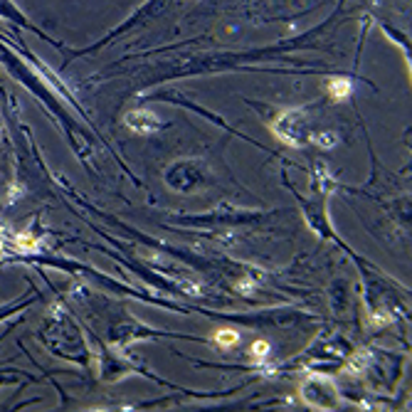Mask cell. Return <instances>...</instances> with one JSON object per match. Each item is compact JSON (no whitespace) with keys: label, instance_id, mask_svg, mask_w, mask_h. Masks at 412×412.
I'll list each match as a JSON object with an SVG mask.
<instances>
[{"label":"cell","instance_id":"6da1fadb","mask_svg":"<svg viewBox=\"0 0 412 412\" xmlns=\"http://www.w3.org/2000/svg\"><path fill=\"white\" fill-rule=\"evenodd\" d=\"M328 92H331L333 99H343V96L351 94V84H348L346 79H331V82H328Z\"/></svg>","mask_w":412,"mask_h":412},{"label":"cell","instance_id":"7a4b0ae2","mask_svg":"<svg viewBox=\"0 0 412 412\" xmlns=\"http://www.w3.org/2000/svg\"><path fill=\"white\" fill-rule=\"evenodd\" d=\"M215 341L220 343V346H237V341H240V333L237 331H220Z\"/></svg>","mask_w":412,"mask_h":412}]
</instances>
